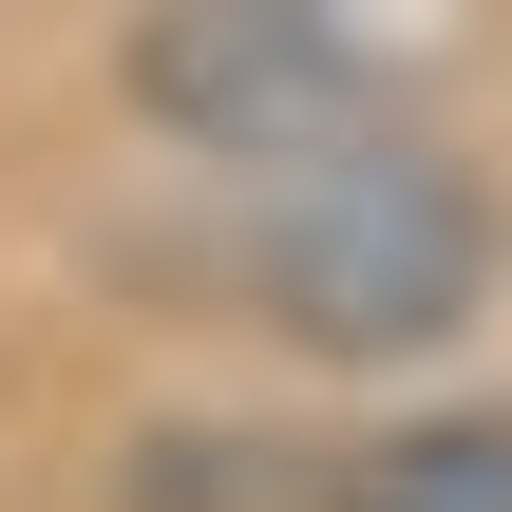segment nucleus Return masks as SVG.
I'll return each instance as SVG.
<instances>
[{
    "instance_id": "3",
    "label": "nucleus",
    "mask_w": 512,
    "mask_h": 512,
    "mask_svg": "<svg viewBox=\"0 0 512 512\" xmlns=\"http://www.w3.org/2000/svg\"><path fill=\"white\" fill-rule=\"evenodd\" d=\"M323 512H512V418H380L361 456H323Z\"/></svg>"
},
{
    "instance_id": "2",
    "label": "nucleus",
    "mask_w": 512,
    "mask_h": 512,
    "mask_svg": "<svg viewBox=\"0 0 512 512\" xmlns=\"http://www.w3.org/2000/svg\"><path fill=\"white\" fill-rule=\"evenodd\" d=\"M133 114L209 171H304L399 114L361 0H133Z\"/></svg>"
},
{
    "instance_id": "1",
    "label": "nucleus",
    "mask_w": 512,
    "mask_h": 512,
    "mask_svg": "<svg viewBox=\"0 0 512 512\" xmlns=\"http://www.w3.org/2000/svg\"><path fill=\"white\" fill-rule=\"evenodd\" d=\"M228 285H247V323L285 361H437V342L494 323L512 209H494L475 152H437V133L380 114V133H342V152H304V171L247 190Z\"/></svg>"
}]
</instances>
